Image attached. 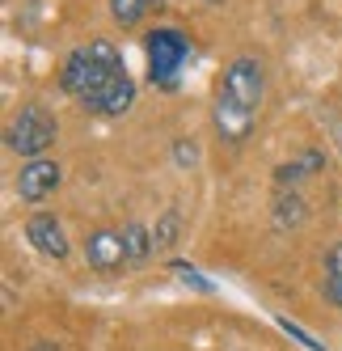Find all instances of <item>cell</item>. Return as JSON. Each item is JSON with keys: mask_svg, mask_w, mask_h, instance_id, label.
<instances>
[{"mask_svg": "<svg viewBox=\"0 0 342 351\" xmlns=\"http://www.w3.org/2000/svg\"><path fill=\"white\" fill-rule=\"evenodd\" d=\"M60 89L72 93L81 106L97 110V114H127L135 102V81L127 77L123 56L110 38H93L85 47H77L64 68H60Z\"/></svg>", "mask_w": 342, "mask_h": 351, "instance_id": "obj_1", "label": "cell"}, {"mask_svg": "<svg viewBox=\"0 0 342 351\" xmlns=\"http://www.w3.org/2000/svg\"><path fill=\"white\" fill-rule=\"evenodd\" d=\"M85 263H89L93 271H102V275H114V271L131 267V263H127L123 229H93V233L85 237Z\"/></svg>", "mask_w": 342, "mask_h": 351, "instance_id": "obj_6", "label": "cell"}, {"mask_svg": "<svg viewBox=\"0 0 342 351\" xmlns=\"http://www.w3.org/2000/svg\"><path fill=\"white\" fill-rule=\"evenodd\" d=\"M123 241H127V263L131 267H144L153 258V250H157V241H153V229H144V224H127L123 229Z\"/></svg>", "mask_w": 342, "mask_h": 351, "instance_id": "obj_11", "label": "cell"}, {"mask_svg": "<svg viewBox=\"0 0 342 351\" xmlns=\"http://www.w3.org/2000/svg\"><path fill=\"white\" fill-rule=\"evenodd\" d=\"M165 5V0H110V17H114V26H123V30H135L148 13H157Z\"/></svg>", "mask_w": 342, "mask_h": 351, "instance_id": "obj_9", "label": "cell"}, {"mask_svg": "<svg viewBox=\"0 0 342 351\" xmlns=\"http://www.w3.org/2000/svg\"><path fill=\"white\" fill-rule=\"evenodd\" d=\"M304 216H308V208H304V199H300L296 191H283V195L275 199V229H279V233L300 229Z\"/></svg>", "mask_w": 342, "mask_h": 351, "instance_id": "obj_10", "label": "cell"}, {"mask_svg": "<svg viewBox=\"0 0 342 351\" xmlns=\"http://www.w3.org/2000/svg\"><path fill=\"white\" fill-rule=\"evenodd\" d=\"M262 93H266V68L254 56H237L224 77L215 85V102H211V128L220 144L241 148L254 136V123L262 110Z\"/></svg>", "mask_w": 342, "mask_h": 351, "instance_id": "obj_2", "label": "cell"}, {"mask_svg": "<svg viewBox=\"0 0 342 351\" xmlns=\"http://www.w3.org/2000/svg\"><path fill=\"white\" fill-rule=\"evenodd\" d=\"M55 136H60L55 114L47 110V106H38V102L21 106L13 114V123H9V148H13L17 157H26V161L47 157V148L55 144Z\"/></svg>", "mask_w": 342, "mask_h": 351, "instance_id": "obj_4", "label": "cell"}, {"mask_svg": "<svg viewBox=\"0 0 342 351\" xmlns=\"http://www.w3.org/2000/svg\"><path fill=\"white\" fill-rule=\"evenodd\" d=\"M169 271H174V275H178V280H182V284H190V288H199V292H211V280H203V275H199V271H194L190 263H182V258H174V263H169Z\"/></svg>", "mask_w": 342, "mask_h": 351, "instance_id": "obj_13", "label": "cell"}, {"mask_svg": "<svg viewBox=\"0 0 342 351\" xmlns=\"http://www.w3.org/2000/svg\"><path fill=\"white\" fill-rule=\"evenodd\" d=\"M178 237H182V216H178V212H165V216L153 224L157 254H161V250H174V245H178Z\"/></svg>", "mask_w": 342, "mask_h": 351, "instance_id": "obj_12", "label": "cell"}, {"mask_svg": "<svg viewBox=\"0 0 342 351\" xmlns=\"http://www.w3.org/2000/svg\"><path fill=\"white\" fill-rule=\"evenodd\" d=\"M144 51H148V81L157 89H178V77L190 60V43L178 26H157L144 38Z\"/></svg>", "mask_w": 342, "mask_h": 351, "instance_id": "obj_3", "label": "cell"}, {"mask_svg": "<svg viewBox=\"0 0 342 351\" xmlns=\"http://www.w3.org/2000/svg\"><path fill=\"white\" fill-rule=\"evenodd\" d=\"M321 292L334 309H342V241H334L326 250V263H321Z\"/></svg>", "mask_w": 342, "mask_h": 351, "instance_id": "obj_8", "label": "cell"}, {"mask_svg": "<svg viewBox=\"0 0 342 351\" xmlns=\"http://www.w3.org/2000/svg\"><path fill=\"white\" fill-rule=\"evenodd\" d=\"M26 241L38 250L42 258H55V263L68 258V233H64V224H60L55 212H34L26 220Z\"/></svg>", "mask_w": 342, "mask_h": 351, "instance_id": "obj_7", "label": "cell"}, {"mask_svg": "<svg viewBox=\"0 0 342 351\" xmlns=\"http://www.w3.org/2000/svg\"><path fill=\"white\" fill-rule=\"evenodd\" d=\"M174 161H178V169H190L194 161H199V144H194V140H178L174 144Z\"/></svg>", "mask_w": 342, "mask_h": 351, "instance_id": "obj_14", "label": "cell"}, {"mask_svg": "<svg viewBox=\"0 0 342 351\" xmlns=\"http://www.w3.org/2000/svg\"><path fill=\"white\" fill-rule=\"evenodd\" d=\"M279 326H283V330H287V335H291V339H300V343H304V347H308V351H326V343H317V339H313V335H308V330H300V326H291V322H287V317H279Z\"/></svg>", "mask_w": 342, "mask_h": 351, "instance_id": "obj_15", "label": "cell"}, {"mask_svg": "<svg viewBox=\"0 0 342 351\" xmlns=\"http://www.w3.org/2000/svg\"><path fill=\"white\" fill-rule=\"evenodd\" d=\"M60 182H64V165L55 157H34L17 169V195L26 204H42L47 195H55Z\"/></svg>", "mask_w": 342, "mask_h": 351, "instance_id": "obj_5", "label": "cell"}, {"mask_svg": "<svg viewBox=\"0 0 342 351\" xmlns=\"http://www.w3.org/2000/svg\"><path fill=\"white\" fill-rule=\"evenodd\" d=\"M211 5H215V0H211Z\"/></svg>", "mask_w": 342, "mask_h": 351, "instance_id": "obj_16", "label": "cell"}]
</instances>
